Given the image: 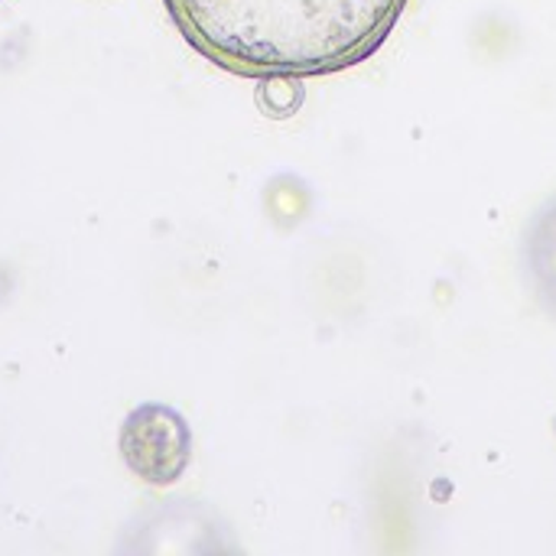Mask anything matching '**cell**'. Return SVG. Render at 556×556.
Returning <instances> with one entry per match:
<instances>
[{"label":"cell","instance_id":"1","mask_svg":"<svg viewBox=\"0 0 556 556\" xmlns=\"http://www.w3.org/2000/svg\"><path fill=\"white\" fill-rule=\"evenodd\" d=\"M410 0H163L173 26L238 78H323L368 62Z\"/></svg>","mask_w":556,"mask_h":556},{"label":"cell","instance_id":"2","mask_svg":"<svg viewBox=\"0 0 556 556\" xmlns=\"http://www.w3.org/2000/svg\"><path fill=\"white\" fill-rule=\"evenodd\" d=\"M124 466L153 489H169L182 479L192 459V430L186 417L166 404L134 407L117 437Z\"/></svg>","mask_w":556,"mask_h":556},{"label":"cell","instance_id":"3","mask_svg":"<svg viewBox=\"0 0 556 556\" xmlns=\"http://www.w3.org/2000/svg\"><path fill=\"white\" fill-rule=\"evenodd\" d=\"M525 274L538 303L556 316V195L528 225Z\"/></svg>","mask_w":556,"mask_h":556}]
</instances>
